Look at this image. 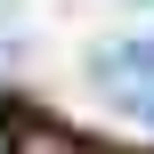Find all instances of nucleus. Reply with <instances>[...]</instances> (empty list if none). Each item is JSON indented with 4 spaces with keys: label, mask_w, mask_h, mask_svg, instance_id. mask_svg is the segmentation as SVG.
<instances>
[{
    "label": "nucleus",
    "mask_w": 154,
    "mask_h": 154,
    "mask_svg": "<svg viewBox=\"0 0 154 154\" xmlns=\"http://www.w3.org/2000/svg\"><path fill=\"white\" fill-rule=\"evenodd\" d=\"M8 154H73V146H57V138H16Z\"/></svg>",
    "instance_id": "obj_1"
},
{
    "label": "nucleus",
    "mask_w": 154,
    "mask_h": 154,
    "mask_svg": "<svg viewBox=\"0 0 154 154\" xmlns=\"http://www.w3.org/2000/svg\"><path fill=\"white\" fill-rule=\"evenodd\" d=\"M8 146H16V130H8V122H0V154H8Z\"/></svg>",
    "instance_id": "obj_2"
}]
</instances>
